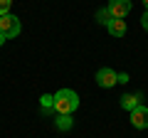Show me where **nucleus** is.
I'll return each mask as SVG.
<instances>
[{"label":"nucleus","instance_id":"7","mask_svg":"<svg viewBox=\"0 0 148 138\" xmlns=\"http://www.w3.org/2000/svg\"><path fill=\"white\" fill-rule=\"evenodd\" d=\"M106 27H109V35H111V37H123V35H126V22L119 20V17H114Z\"/></svg>","mask_w":148,"mask_h":138},{"label":"nucleus","instance_id":"4","mask_svg":"<svg viewBox=\"0 0 148 138\" xmlns=\"http://www.w3.org/2000/svg\"><path fill=\"white\" fill-rule=\"evenodd\" d=\"M106 8H109L111 17H119V20H123V17L131 12V0H111Z\"/></svg>","mask_w":148,"mask_h":138},{"label":"nucleus","instance_id":"2","mask_svg":"<svg viewBox=\"0 0 148 138\" xmlns=\"http://www.w3.org/2000/svg\"><path fill=\"white\" fill-rule=\"evenodd\" d=\"M0 32H3L8 40H15L22 32V25H20V20H17L15 15H3L0 17Z\"/></svg>","mask_w":148,"mask_h":138},{"label":"nucleus","instance_id":"14","mask_svg":"<svg viewBox=\"0 0 148 138\" xmlns=\"http://www.w3.org/2000/svg\"><path fill=\"white\" fill-rule=\"evenodd\" d=\"M8 42V37H5V35H3V32H0V47H3V44H5Z\"/></svg>","mask_w":148,"mask_h":138},{"label":"nucleus","instance_id":"13","mask_svg":"<svg viewBox=\"0 0 148 138\" xmlns=\"http://www.w3.org/2000/svg\"><path fill=\"white\" fill-rule=\"evenodd\" d=\"M126 81H128V74H126V72H123V74H119V84H126Z\"/></svg>","mask_w":148,"mask_h":138},{"label":"nucleus","instance_id":"3","mask_svg":"<svg viewBox=\"0 0 148 138\" xmlns=\"http://www.w3.org/2000/svg\"><path fill=\"white\" fill-rule=\"evenodd\" d=\"M96 84H99L101 89H111L114 84H119V74L111 67H101L99 72H96Z\"/></svg>","mask_w":148,"mask_h":138},{"label":"nucleus","instance_id":"12","mask_svg":"<svg viewBox=\"0 0 148 138\" xmlns=\"http://www.w3.org/2000/svg\"><path fill=\"white\" fill-rule=\"evenodd\" d=\"M141 27H143V30L148 32V10L143 12V17H141Z\"/></svg>","mask_w":148,"mask_h":138},{"label":"nucleus","instance_id":"8","mask_svg":"<svg viewBox=\"0 0 148 138\" xmlns=\"http://www.w3.org/2000/svg\"><path fill=\"white\" fill-rule=\"evenodd\" d=\"M138 101H141V96H138V94H123L121 96V109H126V111L131 113L136 106H141Z\"/></svg>","mask_w":148,"mask_h":138},{"label":"nucleus","instance_id":"6","mask_svg":"<svg viewBox=\"0 0 148 138\" xmlns=\"http://www.w3.org/2000/svg\"><path fill=\"white\" fill-rule=\"evenodd\" d=\"M72 126H74L72 113H57V116H54V128H57V131H69Z\"/></svg>","mask_w":148,"mask_h":138},{"label":"nucleus","instance_id":"15","mask_svg":"<svg viewBox=\"0 0 148 138\" xmlns=\"http://www.w3.org/2000/svg\"><path fill=\"white\" fill-rule=\"evenodd\" d=\"M143 5H146V10H148V0H143Z\"/></svg>","mask_w":148,"mask_h":138},{"label":"nucleus","instance_id":"1","mask_svg":"<svg viewBox=\"0 0 148 138\" xmlns=\"http://www.w3.org/2000/svg\"><path fill=\"white\" fill-rule=\"evenodd\" d=\"M79 109V96L74 89H59L54 94V113H74Z\"/></svg>","mask_w":148,"mask_h":138},{"label":"nucleus","instance_id":"5","mask_svg":"<svg viewBox=\"0 0 148 138\" xmlns=\"http://www.w3.org/2000/svg\"><path fill=\"white\" fill-rule=\"evenodd\" d=\"M131 126L138 128V131L148 128V106H136L131 111Z\"/></svg>","mask_w":148,"mask_h":138},{"label":"nucleus","instance_id":"11","mask_svg":"<svg viewBox=\"0 0 148 138\" xmlns=\"http://www.w3.org/2000/svg\"><path fill=\"white\" fill-rule=\"evenodd\" d=\"M10 8H12V0H0V17L10 15Z\"/></svg>","mask_w":148,"mask_h":138},{"label":"nucleus","instance_id":"9","mask_svg":"<svg viewBox=\"0 0 148 138\" xmlns=\"http://www.w3.org/2000/svg\"><path fill=\"white\" fill-rule=\"evenodd\" d=\"M40 104H42L45 113H54V94H42L40 96Z\"/></svg>","mask_w":148,"mask_h":138},{"label":"nucleus","instance_id":"10","mask_svg":"<svg viewBox=\"0 0 148 138\" xmlns=\"http://www.w3.org/2000/svg\"><path fill=\"white\" fill-rule=\"evenodd\" d=\"M96 20L101 22V25H109L114 17H111V12H109V8H101V10H96Z\"/></svg>","mask_w":148,"mask_h":138}]
</instances>
